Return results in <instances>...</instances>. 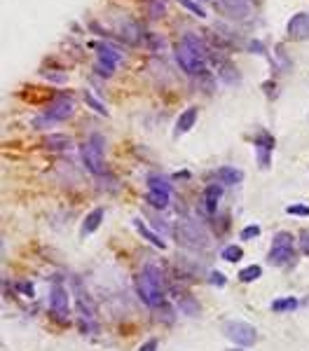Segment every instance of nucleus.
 I'll use <instances>...</instances> for the list:
<instances>
[{"instance_id": "obj_1", "label": "nucleus", "mask_w": 309, "mask_h": 351, "mask_svg": "<svg viewBox=\"0 0 309 351\" xmlns=\"http://www.w3.org/2000/svg\"><path fill=\"white\" fill-rule=\"evenodd\" d=\"M176 61H178V66L185 73H190V75H197V73L204 71L206 61H204V45L199 42V38L190 33V36H185L178 42Z\"/></svg>"}, {"instance_id": "obj_2", "label": "nucleus", "mask_w": 309, "mask_h": 351, "mask_svg": "<svg viewBox=\"0 0 309 351\" xmlns=\"http://www.w3.org/2000/svg\"><path fill=\"white\" fill-rule=\"evenodd\" d=\"M136 288H138V295L148 307H159L164 302V281H162V274H159L157 267H143V272L136 276Z\"/></svg>"}, {"instance_id": "obj_3", "label": "nucleus", "mask_w": 309, "mask_h": 351, "mask_svg": "<svg viewBox=\"0 0 309 351\" xmlns=\"http://www.w3.org/2000/svg\"><path fill=\"white\" fill-rule=\"evenodd\" d=\"M82 162L94 176L106 173V141L103 136H89V141L82 143Z\"/></svg>"}, {"instance_id": "obj_4", "label": "nucleus", "mask_w": 309, "mask_h": 351, "mask_svg": "<svg viewBox=\"0 0 309 351\" xmlns=\"http://www.w3.org/2000/svg\"><path fill=\"white\" fill-rule=\"evenodd\" d=\"M73 110H75V101L73 99H68V96L56 99L43 115L36 117V126H52V124H59V122H66L73 115Z\"/></svg>"}, {"instance_id": "obj_5", "label": "nucleus", "mask_w": 309, "mask_h": 351, "mask_svg": "<svg viewBox=\"0 0 309 351\" xmlns=\"http://www.w3.org/2000/svg\"><path fill=\"white\" fill-rule=\"evenodd\" d=\"M293 258H295V241L288 232H279L272 241V251L267 255V260L276 265V267H283V265H291Z\"/></svg>"}, {"instance_id": "obj_6", "label": "nucleus", "mask_w": 309, "mask_h": 351, "mask_svg": "<svg viewBox=\"0 0 309 351\" xmlns=\"http://www.w3.org/2000/svg\"><path fill=\"white\" fill-rule=\"evenodd\" d=\"M178 239H180V243L185 248H192V251H202V248L209 246V239H206L204 230L194 220H180V225H178Z\"/></svg>"}, {"instance_id": "obj_7", "label": "nucleus", "mask_w": 309, "mask_h": 351, "mask_svg": "<svg viewBox=\"0 0 309 351\" xmlns=\"http://www.w3.org/2000/svg\"><path fill=\"white\" fill-rule=\"evenodd\" d=\"M78 318L82 328L87 330V333H96L98 330V316H96V307L91 302V297L87 295V290L78 286Z\"/></svg>"}, {"instance_id": "obj_8", "label": "nucleus", "mask_w": 309, "mask_h": 351, "mask_svg": "<svg viewBox=\"0 0 309 351\" xmlns=\"http://www.w3.org/2000/svg\"><path fill=\"white\" fill-rule=\"evenodd\" d=\"M94 49L98 54V61H96V71L103 75V78H110L115 73L117 63L122 61V52L115 49L113 45H106V42H91Z\"/></svg>"}, {"instance_id": "obj_9", "label": "nucleus", "mask_w": 309, "mask_h": 351, "mask_svg": "<svg viewBox=\"0 0 309 351\" xmlns=\"http://www.w3.org/2000/svg\"><path fill=\"white\" fill-rule=\"evenodd\" d=\"M222 330L232 342L241 344V347H253L258 342V330L246 321H227Z\"/></svg>"}, {"instance_id": "obj_10", "label": "nucleus", "mask_w": 309, "mask_h": 351, "mask_svg": "<svg viewBox=\"0 0 309 351\" xmlns=\"http://www.w3.org/2000/svg\"><path fill=\"white\" fill-rule=\"evenodd\" d=\"M148 201H150L155 208H167L169 201H171V185H169L164 178L159 176H150L148 178Z\"/></svg>"}, {"instance_id": "obj_11", "label": "nucleus", "mask_w": 309, "mask_h": 351, "mask_svg": "<svg viewBox=\"0 0 309 351\" xmlns=\"http://www.w3.org/2000/svg\"><path fill=\"white\" fill-rule=\"evenodd\" d=\"M49 307H52V314L59 318V321H66L68 314H71V300H68V293L61 286H54L49 290Z\"/></svg>"}, {"instance_id": "obj_12", "label": "nucleus", "mask_w": 309, "mask_h": 351, "mask_svg": "<svg viewBox=\"0 0 309 351\" xmlns=\"http://www.w3.org/2000/svg\"><path fill=\"white\" fill-rule=\"evenodd\" d=\"M218 7L232 19H246L251 14V2L248 0H218Z\"/></svg>"}, {"instance_id": "obj_13", "label": "nucleus", "mask_w": 309, "mask_h": 351, "mask_svg": "<svg viewBox=\"0 0 309 351\" xmlns=\"http://www.w3.org/2000/svg\"><path fill=\"white\" fill-rule=\"evenodd\" d=\"M256 148H258V166H260V169H269V157H272L274 138L272 136H267V134L258 136Z\"/></svg>"}, {"instance_id": "obj_14", "label": "nucleus", "mask_w": 309, "mask_h": 351, "mask_svg": "<svg viewBox=\"0 0 309 351\" xmlns=\"http://www.w3.org/2000/svg\"><path fill=\"white\" fill-rule=\"evenodd\" d=\"M288 33L293 38H309V12H300V14H295L291 19Z\"/></svg>"}, {"instance_id": "obj_15", "label": "nucleus", "mask_w": 309, "mask_h": 351, "mask_svg": "<svg viewBox=\"0 0 309 351\" xmlns=\"http://www.w3.org/2000/svg\"><path fill=\"white\" fill-rule=\"evenodd\" d=\"M222 197V188L221 185H209L204 190V208L209 216H216L218 213V201Z\"/></svg>"}, {"instance_id": "obj_16", "label": "nucleus", "mask_w": 309, "mask_h": 351, "mask_svg": "<svg viewBox=\"0 0 309 351\" xmlns=\"http://www.w3.org/2000/svg\"><path fill=\"white\" fill-rule=\"evenodd\" d=\"M197 115H199V110L197 108H187L183 115L178 117V122H176V129H174V136H183L187 134L190 129L194 126V122H197Z\"/></svg>"}, {"instance_id": "obj_17", "label": "nucleus", "mask_w": 309, "mask_h": 351, "mask_svg": "<svg viewBox=\"0 0 309 351\" xmlns=\"http://www.w3.org/2000/svg\"><path fill=\"white\" fill-rule=\"evenodd\" d=\"M101 220H103V208H94L87 218H85V223H82V236H89L91 232H96L98 225H101Z\"/></svg>"}, {"instance_id": "obj_18", "label": "nucleus", "mask_w": 309, "mask_h": 351, "mask_svg": "<svg viewBox=\"0 0 309 351\" xmlns=\"http://www.w3.org/2000/svg\"><path fill=\"white\" fill-rule=\"evenodd\" d=\"M133 225H136V230L141 232V236H143V239H148V241H150L152 246H157V248H164V246H167V243L162 241V239H159L157 234H155V232L150 230V227H148L145 223H143V220H138V218H136V220H133Z\"/></svg>"}, {"instance_id": "obj_19", "label": "nucleus", "mask_w": 309, "mask_h": 351, "mask_svg": "<svg viewBox=\"0 0 309 351\" xmlns=\"http://www.w3.org/2000/svg\"><path fill=\"white\" fill-rule=\"evenodd\" d=\"M218 176L222 178V183L237 185V183H241V176H244V173L239 171V169H234V166H222L221 171H218Z\"/></svg>"}, {"instance_id": "obj_20", "label": "nucleus", "mask_w": 309, "mask_h": 351, "mask_svg": "<svg viewBox=\"0 0 309 351\" xmlns=\"http://www.w3.org/2000/svg\"><path fill=\"white\" fill-rule=\"evenodd\" d=\"M298 300L295 297H281V300H274L272 302V309L274 312H293V309H298Z\"/></svg>"}, {"instance_id": "obj_21", "label": "nucleus", "mask_w": 309, "mask_h": 351, "mask_svg": "<svg viewBox=\"0 0 309 351\" xmlns=\"http://www.w3.org/2000/svg\"><path fill=\"white\" fill-rule=\"evenodd\" d=\"M260 274H263V270H260L258 265H248L246 270L239 272V281H241V283H251V281L260 279Z\"/></svg>"}, {"instance_id": "obj_22", "label": "nucleus", "mask_w": 309, "mask_h": 351, "mask_svg": "<svg viewBox=\"0 0 309 351\" xmlns=\"http://www.w3.org/2000/svg\"><path fill=\"white\" fill-rule=\"evenodd\" d=\"M44 145L49 148V150H66L68 148V138L66 136H61V134H54V136H49L47 141H44Z\"/></svg>"}, {"instance_id": "obj_23", "label": "nucleus", "mask_w": 309, "mask_h": 351, "mask_svg": "<svg viewBox=\"0 0 309 351\" xmlns=\"http://www.w3.org/2000/svg\"><path fill=\"white\" fill-rule=\"evenodd\" d=\"M241 255H244V251L239 248V246H227V248H222L221 251V258L227 262H239L241 260Z\"/></svg>"}, {"instance_id": "obj_24", "label": "nucleus", "mask_w": 309, "mask_h": 351, "mask_svg": "<svg viewBox=\"0 0 309 351\" xmlns=\"http://www.w3.org/2000/svg\"><path fill=\"white\" fill-rule=\"evenodd\" d=\"M85 99H87V106H89V108H94L98 115H108V108L96 99V96H94V94H89V91H87V94H85Z\"/></svg>"}, {"instance_id": "obj_25", "label": "nucleus", "mask_w": 309, "mask_h": 351, "mask_svg": "<svg viewBox=\"0 0 309 351\" xmlns=\"http://www.w3.org/2000/svg\"><path fill=\"white\" fill-rule=\"evenodd\" d=\"M122 38H124V40H129V42H138L141 33H138V28L133 26V24H124V28H122Z\"/></svg>"}, {"instance_id": "obj_26", "label": "nucleus", "mask_w": 309, "mask_h": 351, "mask_svg": "<svg viewBox=\"0 0 309 351\" xmlns=\"http://www.w3.org/2000/svg\"><path fill=\"white\" fill-rule=\"evenodd\" d=\"M178 2H180V5H183L185 9H190L192 14H197V17H206V12H204V9L199 7V5H197L194 0H178Z\"/></svg>"}, {"instance_id": "obj_27", "label": "nucleus", "mask_w": 309, "mask_h": 351, "mask_svg": "<svg viewBox=\"0 0 309 351\" xmlns=\"http://www.w3.org/2000/svg\"><path fill=\"white\" fill-rule=\"evenodd\" d=\"M150 17L152 19H157V17H162V14H164V9H167V2H164V0H152L150 2Z\"/></svg>"}, {"instance_id": "obj_28", "label": "nucleus", "mask_w": 309, "mask_h": 351, "mask_svg": "<svg viewBox=\"0 0 309 351\" xmlns=\"http://www.w3.org/2000/svg\"><path fill=\"white\" fill-rule=\"evenodd\" d=\"M286 213H291V216H300V218H307V216H309V206H305V204H293V206L286 208Z\"/></svg>"}, {"instance_id": "obj_29", "label": "nucleus", "mask_w": 309, "mask_h": 351, "mask_svg": "<svg viewBox=\"0 0 309 351\" xmlns=\"http://www.w3.org/2000/svg\"><path fill=\"white\" fill-rule=\"evenodd\" d=\"M258 234H260V227L258 225H248L241 230V241H248V239H256Z\"/></svg>"}, {"instance_id": "obj_30", "label": "nucleus", "mask_w": 309, "mask_h": 351, "mask_svg": "<svg viewBox=\"0 0 309 351\" xmlns=\"http://www.w3.org/2000/svg\"><path fill=\"white\" fill-rule=\"evenodd\" d=\"M300 251L305 253V255H309V230H305V232L300 234Z\"/></svg>"}, {"instance_id": "obj_31", "label": "nucleus", "mask_w": 309, "mask_h": 351, "mask_svg": "<svg viewBox=\"0 0 309 351\" xmlns=\"http://www.w3.org/2000/svg\"><path fill=\"white\" fill-rule=\"evenodd\" d=\"M211 283H213V286H221V288H222V286L227 283V279H225L222 274H218V272H213V274H211Z\"/></svg>"}, {"instance_id": "obj_32", "label": "nucleus", "mask_w": 309, "mask_h": 351, "mask_svg": "<svg viewBox=\"0 0 309 351\" xmlns=\"http://www.w3.org/2000/svg\"><path fill=\"white\" fill-rule=\"evenodd\" d=\"M17 290L21 293V295H26V297H31V295H33V288H31V283H28V281H24V283H19V286H17Z\"/></svg>"}, {"instance_id": "obj_33", "label": "nucleus", "mask_w": 309, "mask_h": 351, "mask_svg": "<svg viewBox=\"0 0 309 351\" xmlns=\"http://www.w3.org/2000/svg\"><path fill=\"white\" fill-rule=\"evenodd\" d=\"M138 351H157V340H148Z\"/></svg>"}, {"instance_id": "obj_34", "label": "nucleus", "mask_w": 309, "mask_h": 351, "mask_svg": "<svg viewBox=\"0 0 309 351\" xmlns=\"http://www.w3.org/2000/svg\"><path fill=\"white\" fill-rule=\"evenodd\" d=\"M49 80H56V82H66V75L63 73H47Z\"/></svg>"}, {"instance_id": "obj_35", "label": "nucleus", "mask_w": 309, "mask_h": 351, "mask_svg": "<svg viewBox=\"0 0 309 351\" xmlns=\"http://www.w3.org/2000/svg\"><path fill=\"white\" fill-rule=\"evenodd\" d=\"M176 178H190V173H187V171H180V173H176Z\"/></svg>"}, {"instance_id": "obj_36", "label": "nucleus", "mask_w": 309, "mask_h": 351, "mask_svg": "<svg viewBox=\"0 0 309 351\" xmlns=\"http://www.w3.org/2000/svg\"><path fill=\"white\" fill-rule=\"evenodd\" d=\"M230 351H241V349H230Z\"/></svg>"}]
</instances>
